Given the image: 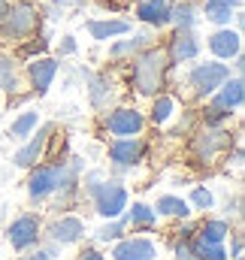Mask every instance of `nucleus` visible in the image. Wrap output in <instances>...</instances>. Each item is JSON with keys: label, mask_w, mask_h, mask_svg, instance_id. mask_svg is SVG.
Masks as SVG:
<instances>
[{"label": "nucleus", "mask_w": 245, "mask_h": 260, "mask_svg": "<svg viewBox=\"0 0 245 260\" xmlns=\"http://www.w3.org/2000/svg\"><path fill=\"white\" fill-rule=\"evenodd\" d=\"M170 55L161 46H145L139 55H133V70H130V85L136 88L139 97H158L167 85V70H170Z\"/></svg>", "instance_id": "obj_1"}, {"label": "nucleus", "mask_w": 245, "mask_h": 260, "mask_svg": "<svg viewBox=\"0 0 245 260\" xmlns=\"http://www.w3.org/2000/svg\"><path fill=\"white\" fill-rule=\"evenodd\" d=\"M79 170H82V160L79 157H70L67 164H49V167H37L27 179V194L30 200H46L52 194H73L76 185H79Z\"/></svg>", "instance_id": "obj_2"}, {"label": "nucleus", "mask_w": 245, "mask_h": 260, "mask_svg": "<svg viewBox=\"0 0 245 260\" xmlns=\"http://www.w3.org/2000/svg\"><path fill=\"white\" fill-rule=\"evenodd\" d=\"M85 188H88V194L94 200V209L109 221V218H118L124 209H127V203H130V197H127V188H124L121 182H100L97 176H91L88 182H85Z\"/></svg>", "instance_id": "obj_3"}, {"label": "nucleus", "mask_w": 245, "mask_h": 260, "mask_svg": "<svg viewBox=\"0 0 245 260\" xmlns=\"http://www.w3.org/2000/svg\"><path fill=\"white\" fill-rule=\"evenodd\" d=\"M37 24H40L37 6L27 0H15V3H9L6 15L0 18V37L3 40H24L37 30Z\"/></svg>", "instance_id": "obj_4"}, {"label": "nucleus", "mask_w": 245, "mask_h": 260, "mask_svg": "<svg viewBox=\"0 0 245 260\" xmlns=\"http://www.w3.org/2000/svg\"><path fill=\"white\" fill-rule=\"evenodd\" d=\"M230 79V67L221 64V61H209V64H197L188 73V85L194 91V97H212L221 82Z\"/></svg>", "instance_id": "obj_5"}, {"label": "nucleus", "mask_w": 245, "mask_h": 260, "mask_svg": "<svg viewBox=\"0 0 245 260\" xmlns=\"http://www.w3.org/2000/svg\"><path fill=\"white\" fill-rule=\"evenodd\" d=\"M230 148H233V136H230V130H224V127H209L206 124V130H200L194 136V157L200 164H212L218 154H224Z\"/></svg>", "instance_id": "obj_6"}, {"label": "nucleus", "mask_w": 245, "mask_h": 260, "mask_svg": "<svg viewBox=\"0 0 245 260\" xmlns=\"http://www.w3.org/2000/svg\"><path fill=\"white\" fill-rule=\"evenodd\" d=\"M52 133H55V124H43L40 130H34V133L27 136V142L15 151V157H12L15 167H21V170H34L37 160L46 157V145H49Z\"/></svg>", "instance_id": "obj_7"}, {"label": "nucleus", "mask_w": 245, "mask_h": 260, "mask_svg": "<svg viewBox=\"0 0 245 260\" xmlns=\"http://www.w3.org/2000/svg\"><path fill=\"white\" fill-rule=\"evenodd\" d=\"M40 227L43 224H40L37 215H18L6 230V239H9V245L15 251H27V248H34L40 242Z\"/></svg>", "instance_id": "obj_8"}, {"label": "nucleus", "mask_w": 245, "mask_h": 260, "mask_svg": "<svg viewBox=\"0 0 245 260\" xmlns=\"http://www.w3.org/2000/svg\"><path fill=\"white\" fill-rule=\"evenodd\" d=\"M103 124L112 136H139L142 127H145V115L139 109H133V106H118V109H112L106 115Z\"/></svg>", "instance_id": "obj_9"}, {"label": "nucleus", "mask_w": 245, "mask_h": 260, "mask_svg": "<svg viewBox=\"0 0 245 260\" xmlns=\"http://www.w3.org/2000/svg\"><path fill=\"white\" fill-rule=\"evenodd\" d=\"M58 70H61V64H58L55 58H46V55H40V58H30V61H27V79H30V85H34V94H37V97H46V94H49V88H52V82H55Z\"/></svg>", "instance_id": "obj_10"}, {"label": "nucleus", "mask_w": 245, "mask_h": 260, "mask_svg": "<svg viewBox=\"0 0 245 260\" xmlns=\"http://www.w3.org/2000/svg\"><path fill=\"white\" fill-rule=\"evenodd\" d=\"M112 260H158V245L145 236H121L112 248Z\"/></svg>", "instance_id": "obj_11"}, {"label": "nucleus", "mask_w": 245, "mask_h": 260, "mask_svg": "<svg viewBox=\"0 0 245 260\" xmlns=\"http://www.w3.org/2000/svg\"><path fill=\"white\" fill-rule=\"evenodd\" d=\"M145 154V142L139 136H118L109 145V160L115 167H136Z\"/></svg>", "instance_id": "obj_12"}, {"label": "nucleus", "mask_w": 245, "mask_h": 260, "mask_svg": "<svg viewBox=\"0 0 245 260\" xmlns=\"http://www.w3.org/2000/svg\"><path fill=\"white\" fill-rule=\"evenodd\" d=\"M209 49L218 61H230L242 52V37H239V30H230V24H227L209 37Z\"/></svg>", "instance_id": "obj_13"}, {"label": "nucleus", "mask_w": 245, "mask_h": 260, "mask_svg": "<svg viewBox=\"0 0 245 260\" xmlns=\"http://www.w3.org/2000/svg\"><path fill=\"white\" fill-rule=\"evenodd\" d=\"M170 64H182V61H194L200 55V40L194 30H176V37L170 40Z\"/></svg>", "instance_id": "obj_14"}, {"label": "nucleus", "mask_w": 245, "mask_h": 260, "mask_svg": "<svg viewBox=\"0 0 245 260\" xmlns=\"http://www.w3.org/2000/svg\"><path fill=\"white\" fill-rule=\"evenodd\" d=\"M85 236V224L79 221V218H73V215H67L61 221H52L49 224V239L55 242V245H73V242H79Z\"/></svg>", "instance_id": "obj_15"}, {"label": "nucleus", "mask_w": 245, "mask_h": 260, "mask_svg": "<svg viewBox=\"0 0 245 260\" xmlns=\"http://www.w3.org/2000/svg\"><path fill=\"white\" fill-rule=\"evenodd\" d=\"M170 0H136V18L151 24V27H167L170 24Z\"/></svg>", "instance_id": "obj_16"}, {"label": "nucleus", "mask_w": 245, "mask_h": 260, "mask_svg": "<svg viewBox=\"0 0 245 260\" xmlns=\"http://www.w3.org/2000/svg\"><path fill=\"white\" fill-rule=\"evenodd\" d=\"M212 103H218V106H224V109H239L245 103V82L242 76H233V79H224L221 82V88L215 91V100Z\"/></svg>", "instance_id": "obj_17"}, {"label": "nucleus", "mask_w": 245, "mask_h": 260, "mask_svg": "<svg viewBox=\"0 0 245 260\" xmlns=\"http://www.w3.org/2000/svg\"><path fill=\"white\" fill-rule=\"evenodd\" d=\"M88 34L94 37V40H100V43H106V40H112V37H124V34H130L133 27H130V21H124V18H91L88 24Z\"/></svg>", "instance_id": "obj_18"}, {"label": "nucleus", "mask_w": 245, "mask_h": 260, "mask_svg": "<svg viewBox=\"0 0 245 260\" xmlns=\"http://www.w3.org/2000/svg\"><path fill=\"white\" fill-rule=\"evenodd\" d=\"M88 100H91L94 109H106V106L115 100V85H112L106 76L88 73Z\"/></svg>", "instance_id": "obj_19"}, {"label": "nucleus", "mask_w": 245, "mask_h": 260, "mask_svg": "<svg viewBox=\"0 0 245 260\" xmlns=\"http://www.w3.org/2000/svg\"><path fill=\"white\" fill-rule=\"evenodd\" d=\"M121 218H124V224H127V227H133V230H136V227L151 230V227L158 224V212H155L148 203H139V200H136L133 206L127 203V209L121 212Z\"/></svg>", "instance_id": "obj_20"}, {"label": "nucleus", "mask_w": 245, "mask_h": 260, "mask_svg": "<svg viewBox=\"0 0 245 260\" xmlns=\"http://www.w3.org/2000/svg\"><path fill=\"white\" fill-rule=\"evenodd\" d=\"M197 21H200V9L191 0H182V3L170 6V24H176V30H194Z\"/></svg>", "instance_id": "obj_21"}, {"label": "nucleus", "mask_w": 245, "mask_h": 260, "mask_svg": "<svg viewBox=\"0 0 245 260\" xmlns=\"http://www.w3.org/2000/svg\"><path fill=\"white\" fill-rule=\"evenodd\" d=\"M145 46H148V37H145V34H136V37H130V40H118V43H112V46H109V58H115V61H121V58H133V55H139Z\"/></svg>", "instance_id": "obj_22"}, {"label": "nucleus", "mask_w": 245, "mask_h": 260, "mask_svg": "<svg viewBox=\"0 0 245 260\" xmlns=\"http://www.w3.org/2000/svg\"><path fill=\"white\" fill-rule=\"evenodd\" d=\"M233 0H206V6H203V15L212 21V24H221V27H227L230 24V18H233Z\"/></svg>", "instance_id": "obj_23"}, {"label": "nucleus", "mask_w": 245, "mask_h": 260, "mask_svg": "<svg viewBox=\"0 0 245 260\" xmlns=\"http://www.w3.org/2000/svg\"><path fill=\"white\" fill-rule=\"evenodd\" d=\"M155 212L158 215H167V218H188L191 215V206H188V200H182V197L164 194V197H158Z\"/></svg>", "instance_id": "obj_24"}, {"label": "nucleus", "mask_w": 245, "mask_h": 260, "mask_svg": "<svg viewBox=\"0 0 245 260\" xmlns=\"http://www.w3.org/2000/svg\"><path fill=\"white\" fill-rule=\"evenodd\" d=\"M37 127H40V112H37V109H27V112H21V115L9 124V136H12V139H27Z\"/></svg>", "instance_id": "obj_25"}, {"label": "nucleus", "mask_w": 245, "mask_h": 260, "mask_svg": "<svg viewBox=\"0 0 245 260\" xmlns=\"http://www.w3.org/2000/svg\"><path fill=\"white\" fill-rule=\"evenodd\" d=\"M173 112H176V97H170V94H158V97H155V106H151L148 121L161 127V124H167V121L173 118Z\"/></svg>", "instance_id": "obj_26"}, {"label": "nucleus", "mask_w": 245, "mask_h": 260, "mask_svg": "<svg viewBox=\"0 0 245 260\" xmlns=\"http://www.w3.org/2000/svg\"><path fill=\"white\" fill-rule=\"evenodd\" d=\"M0 91L15 94L18 91V73H15V58L0 52Z\"/></svg>", "instance_id": "obj_27"}, {"label": "nucleus", "mask_w": 245, "mask_h": 260, "mask_svg": "<svg viewBox=\"0 0 245 260\" xmlns=\"http://www.w3.org/2000/svg\"><path fill=\"white\" fill-rule=\"evenodd\" d=\"M230 236V224L221 221V218H212V221H203L197 239H206V242H224Z\"/></svg>", "instance_id": "obj_28"}, {"label": "nucleus", "mask_w": 245, "mask_h": 260, "mask_svg": "<svg viewBox=\"0 0 245 260\" xmlns=\"http://www.w3.org/2000/svg\"><path fill=\"white\" fill-rule=\"evenodd\" d=\"M194 254L197 260H230L224 251V242H206V239H194Z\"/></svg>", "instance_id": "obj_29"}, {"label": "nucleus", "mask_w": 245, "mask_h": 260, "mask_svg": "<svg viewBox=\"0 0 245 260\" xmlns=\"http://www.w3.org/2000/svg\"><path fill=\"white\" fill-rule=\"evenodd\" d=\"M124 230H127V224H124V218H109V224H103L100 230H97V242H118L124 236Z\"/></svg>", "instance_id": "obj_30"}, {"label": "nucleus", "mask_w": 245, "mask_h": 260, "mask_svg": "<svg viewBox=\"0 0 245 260\" xmlns=\"http://www.w3.org/2000/svg\"><path fill=\"white\" fill-rule=\"evenodd\" d=\"M191 209H200V212H209L212 206H215V197L209 188H194L191 191V203H188Z\"/></svg>", "instance_id": "obj_31"}, {"label": "nucleus", "mask_w": 245, "mask_h": 260, "mask_svg": "<svg viewBox=\"0 0 245 260\" xmlns=\"http://www.w3.org/2000/svg\"><path fill=\"white\" fill-rule=\"evenodd\" d=\"M173 254H176V260H197L194 245H191V236H182V239L173 245Z\"/></svg>", "instance_id": "obj_32"}, {"label": "nucleus", "mask_w": 245, "mask_h": 260, "mask_svg": "<svg viewBox=\"0 0 245 260\" xmlns=\"http://www.w3.org/2000/svg\"><path fill=\"white\" fill-rule=\"evenodd\" d=\"M49 52V43L46 40H40V43H27V46H21L18 49V58H30V55H46Z\"/></svg>", "instance_id": "obj_33"}, {"label": "nucleus", "mask_w": 245, "mask_h": 260, "mask_svg": "<svg viewBox=\"0 0 245 260\" xmlns=\"http://www.w3.org/2000/svg\"><path fill=\"white\" fill-rule=\"evenodd\" d=\"M61 55H76L79 52V43H76V37H64V43H61V49H58Z\"/></svg>", "instance_id": "obj_34"}, {"label": "nucleus", "mask_w": 245, "mask_h": 260, "mask_svg": "<svg viewBox=\"0 0 245 260\" xmlns=\"http://www.w3.org/2000/svg\"><path fill=\"white\" fill-rule=\"evenodd\" d=\"M79 260H106V257H103L100 251H91V248H88V251H82V254H79Z\"/></svg>", "instance_id": "obj_35"}, {"label": "nucleus", "mask_w": 245, "mask_h": 260, "mask_svg": "<svg viewBox=\"0 0 245 260\" xmlns=\"http://www.w3.org/2000/svg\"><path fill=\"white\" fill-rule=\"evenodd\" d=\"M52 3H55V6H82V3H85V0H52Z\"/></svg>", "instance_id": "obj_36"}, {"label": "nucleus", "mask_w": 245, "mask_h": 260, "mask_svg": "<svg viewBox=\"0 0 245 260\" xmlns=\"http://www.w3.org/2000/svg\"><path fill=\"white\" fill-rule=\"evenodd\" d=\"M233 257H242V239L239 236L233 239Z\"/></svg>", "instance_id": "obj_37"}, {"label": "nucleus", "mask_w": 245, "mask_h": 260, "mask_svg": "<svg viewBox=\"0 0 245 260\" xmlns=\"http://www.w3.org/2000/svg\"><path fill=\"white\" fill-rule=\"evenodd\" d=\"M27 260H52V251H37V254H30Z\"/></svg>", "instance_id": "obj_38"}, {"label": "nucleus", "mask_w": 245, "mask_h": 260, "mask_svg": "<svg viewBox=\"0 0 245 260\" xmlns=\"http://www.w3.org/2000/svg\"><path fill=\"white\" fill-rule=\"evenodd\" d=\"M9 3H12V0H0V18L6 15V9H9Z\"/></svg>", "instance_id": "obj_39"}, {"label": "nucleus", "mask_w": 245, "mask_h": 260, "mask_svg": "<svg viewBox=\"0 0 245 260\" xmlns=\"http://www.w3.org/2000/svg\"><path fill=\"white\" fill-rule=\"evenodd\" d=\"M233 6H242V0H233Z\"/></svg>", "instance_id": "obj_40"}, {"label": "nucleus", "mask_w": 245, "mask_h": 260, "mask_svg": "<svg viewBox=\"0 0 245 260\" xmlns=\"http://www.w3.org/2000/svg\"><path fill=\"white\" fill-rule=\"evenodd\" d=\"M121 3H133V0H121Z\"/></svg>", "instance_id": "obj_41"}, {"label": "nucleus", "mask_w": 245, "mask_h": 260, "mask_svg": "<svg viewBox=\"0 0 245 260\" xmlns=\"http://www.w3.org/2000/svg\"><path fill=\"white\" fill-rule=\"evenodd\" d=\"M233 260H242V257H233Z\"/></svg>", "instance_id": "obj_42"}, {"label": "nucleus", "mask_w": 245, "mask_h": 260, "mask_svg": "<svg viewBox=\"0 0 245 260\" xmlns=\"http://www.w3.org/2000/svg\"><path fill=\"white\" fill-rule=\"evenodd\" d=\"M24 260H27V257H24Z\"/></svg>", "instance_id": "obj_43"}]
</instances>
